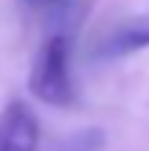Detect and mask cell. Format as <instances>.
<instances>
[{
  "label": "cell",
  "mask_w": 149,
  "mask_h": 151,
  "mask_svg": "<svg viewBox=\"0 0 149 151\" xmlns=\"http://www.w3.org/2000/svg\"><path fill=\"white\" fill-rule=\"evenodd\" d=\"M28 92L48 106H73L76 84L71 76V42L65 34L45 39L28 76Z\"/></svg>",
  "instance_id": "obj_1"
},
{
  "label": "cell",
  "mask_w": 149,
  "mask_h": 151,
  "mask_svg": "<svg viewBox=\"0 0 149 151\" xmlns=\"http://www.w3.org/2000/svg\"><path fill=\"white\" fill-rule=\"evenodd\" d=\"M39 120L25 101H11L0 109V151H37Z\"/></svg>",
  "instance_id": "obj_2"
},
{
  "label": "cell",
  "mask_w": 149,
  "mask_h": 151,
  "mask_svg": "<svg viewBox=\"0 0 149 151\" xmlns=\"http://www.w3.org/2000/svg\"><path fill=\"white\" fill-rule=\"evenodd\" d=\"M149 48V14L129 17L124 20L104 42L99 45L101 59H121V56L138 53V50Z\"/></svg>",
  "instance_id": "obj_3"
},
{
  "label": "cell",
  "mask_w": 149,
  "mask_h": 151,
  "mask_svg": "<svg viewBox=\"0 0 149 151\" xmlns=\"http://www.w3.org/2000/svg\"><path fill=\"white\" fill-rule=\"evenodd\" d=\"M104 148V134L99 129H82L79 134L62 140L54 151H101Z\"/></svg>",
  "instance_id": "obj_4"
},
{
  "label": "cell",
  "mask_w": 149,
  "mask_h": 151,
  "mask_svg": "<svg viewBox=\"0 0 149 151\" xmlns=\"http://www.w3.org/2000/svg\"><path fill=\"white\" fill-rule=\"evenodd\" d=\"M56 3H65V0H25V6H31V9H48Z\"/></svg>",
  "instance_id": "obj_5"
}]
</instances>
